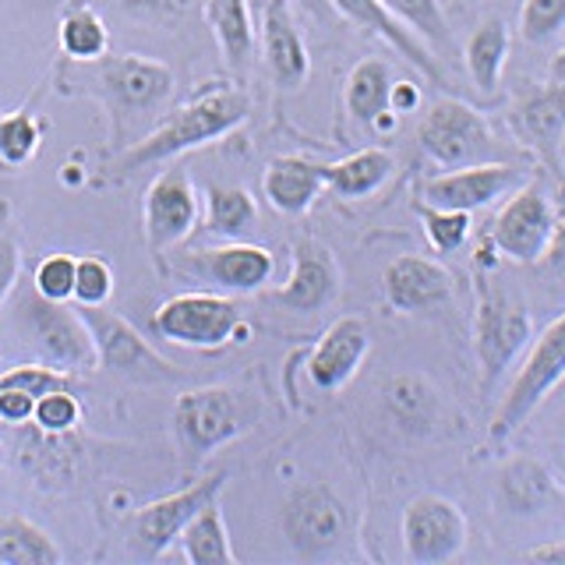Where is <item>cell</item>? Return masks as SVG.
<instances>
[{"label":"cell","mask_w":565,"mask_h":565,"mask_svg":"<svg viewBox=\"0 0 565 565\" xmlns=\"http://www.w3.org/2000/svg\"><path fill=\"white\" fill-rule=\"evenodd\" d=\"M388 8V14H396L406 29L420 32L424 40H431L435 46H441L449 40V25L446 14H441L438 0H382Z\"/></svg>","instance_id":"e575fe53"},{"label":"cell","mask_w":565,"mask_h":565,"mask_svg":"<svg viewBox=\"0 0 565 565\" xmlns=\"http://www.w3.org/2000/svg\"><path fill=\"white\" fill-rule=\"evenodd\" d=\"M552 82H555V85H565V50L552 61Z\"/></svg>","instance_id":"c3c4849f"},{"label":"cell","mask_w":565,"mask_h":565,"mask_svg":"<svg viewBox=\"0 0 565 565\" xmlns=\"http://www.w3.org/2000/svg\"><path fill=\"white\" fill-rule=\"evenodd\" d=\"M388 96H393V67L382 57H364L361 64H353L347 78V110L353 120L375 124V117L388 110Z\"/></svg>","instance_id":"83f0119b"},{"label":"cell","mask_w":565,"mask_h":565,"mask_svg":"<svg viewBox=\"0 0 565 565\" xmlns=\"http://www.w3.org/2000/svg\"><path fill=\"white\" fill-rule=\"evenodd\" d=\"M300 4H305L311 14H318V18H326L329 11H332V4H329V0H300Z\"/></svg>","instance_id":"681fc988"},{"label":"cell","mask_w":565,"mask_h":565,"mask_svg":"<svg viewBox=\"0 0 565 565\" xmlns=\"http://www.w3.org/2000/svg\"><path fill=\"white\" fill-rule=\"evenodd\" d=\"M516 135L530 149H537L541 159L558 167V149L565 141V85H547L541 93L520 103L516 110Z\"/></svg>","instance_id":"7402d4cb"},{"label":"cell","mask_w":565,"mask_h":565,"mask_svg":"<svg viewBox=\"0 0 565 565\" xmlns=\"http://www.w3.org/2000/svg\"><path fill=\"white\" fill-rule=\"evenodd\" d=\"M326 188V167L322 163H311L305 156H279L265 167L262 177V191L269 205L282 216H300L308 212L318 194Z\"/></svg>","instance_id":"44dd1931"},{"label":"cell","mask_w":565,"mask_h":565,"mask_svg":"<svg viewBox=\"0 0 565 565\" xmlns=\"http://www.w3.org/2000/svg\"><path fill=\"white\" fill-rule=\"evenodd\" d=\"M35 414V399L22 388H0V420L8 424H25Z\"/></svg>","instance_id":"7bdbcfd3"},{"label":"cell","mask_w":565,"mask_h":565,"mask_svg":"<svg viewBox=\"0 0 565 565\" xmlns=\"http://www.w3.org/2000/svg\"><path fill=\"white\" fill-rule=\"evenodd\" d=\"M340 294V265L318 241H300L294 247V273L279 287V300L294 311H322Z\"/></svg>","instance_id":"ac0fdd59"},{"label":"cell","mask_w":565,"mask_h":565,"mask_svg":"<svg viewBox=\"0 0 565 565\" xmlns=\"http://www.w3.org/2000/svg\"><path fill=\"white\" fill-rule=\"evenodd\" d=\"M262 50L269 75L282 88H297L308 78V46L294 25L290 0H265L262 11Z\"/></svg>","instance_id":"d6986e66"},{"label":"cell","mask_w":565,"mask_h":565,"mask_svg":"<svg viewBox=\"0 0 565 565\" xmlns=\"http://www.w3.org/2000/svg\"><path fill=\"white\" fill-rule=\"evenodd\" d=\"M61 50L71 61H96L106 53V25L99 22V14H93L88 8L71 11L61 22Z\"/></svg>","instance_id":"d6a6232c"},{"label":"cell","mask_w":565,"mask_h":565,"mask_svg":"<svg viewBox=\"0 0 565 565\" xmlns=\"http://www.w3.org/2000/svg\"><path fill=\"white\" fill-rule=\"evenodd\" d=\"M78 82L93 85L106 103L114 106L117 117H138L159 110L170 93H173V75L167 64L149 61V57H96L82 61Z\"/></svg>","instance_id":"7a4b0ae2"},{"label":"cell","mask_w":565,"mask_h":565,"mask_svg":"<svg viewBox=\"0 0 565 565\" xmlns=\"http://www.w3.org/2000/svg\"><path fill=\"white\" fill-rule=\"evenodd\" d=\"M544 262L552 265V269H565V216L555 223V234H552V244H547V252H544Z\"/></svg>","instance_id":"bcb514c9"},{"label":"cell","mask_w":565,"mask_h":565,"mask_svg":"<svg viewBox=\"0 0 565 565\" xmlns=\"http://www.w3.org/2000/svg\"><path fill=\"white\" fill-rule=\"evenodd\" d=\"M382 290H385V300L396 311L417 315V311H431L438 305H446V300L452 297V276L431 258L399 255L385 265Z\"/></svg>","instance_id":"e0dca14e"},{"label":"cell","mask_w":565,"mask_h":565,"mask_svg":"<svg viewBox=\"0 0 565 565\" xmlns=\"http://www.w3.org/2000/svg\"><path fill=\"white\" fill-rule=\"evenodd\" d=\"M555 209L547 191L537 181H526L509 194V202L499 209L491 223V247L520 265L544 262L547 244L555 234Z\"/></svg>","instance_id":"8992f818"},{"label":"cell","mask_w":565,"mask_h":565,"mask_svg":"<svg viewBox=\"0 0 565 565\" xmlns=\"http://www.w3.org/2000/svg\"><path fill=\"white\" fill-rule=\"evenodd\" d=\"M152 326L163 340L188 350H220L237 332L247 335L241 308L216 294H177L159 305Z\"/></svg>","instance_id":"5b68a950"},{"label":"cell","mask_w":565,"mask_h":565,"mask_svg":"<svg viewBox=\"0 0 565 565\" xmlns=\"http://www.w3.org/2000/svg\"><path fill=\"white\" fill-rule=\"evenodd\" d=\"M534 335L530 311L505 294H484L477 305V361L484 371V388L499 382Z\"/></svg>","instance_id":"30bf717a"},{"label":"cell","mask_w":565,"mask_h":565,"mask_svg":"<svg viewBox=\"0 0 565 565\" xmlns=\"http://www.w3.org/2000/svg\"><path fill=\"white\" fill-rule=\"evenodd\" d=\"M417 141H420V149L446 170L491 163L494 152H499L488 120L477 114L473 106L459 99H438L431 110L424 114L417 128Z\"/></svg>","instance_id":"277c9868"},{"label":"cell","mask_w":565,"mask_h":565,"mask_svg":"<svg viewBox=\"0 0 565 565\" xmlns=\"http://www.w3.org/2000/svg\"><path fill=\"white\" fill-rule=\"evenodd\" d=\"M114 290V273L103 258H78L75 262V300L82 308L106 305Z\"/></svg>","instance_id":"f35d334b"},{"label":"cell","mask_w":565,"mask_h":565,"mask_svg":"<svg viewBox=\"0 0 565 565\" xmlns=\"http://www.w3.org/2000/svg\"><path fill=\"white\" fill-rule=\"evenodd\" d=\"M199 269L220 282L223 290L234 294H255L276 273V258L269 247L258 244H226V247H212V252H199L191 258Z\"/></svg>","instance_id":"ffe728a7"},{"label":"cell","mask_w":565,"mask_h":565,"mask_svg":"<svg viewBox=\"0 0 565 565\" xmlns=\"http://www.w3.org/2000/svg\"><path fill=\"white\" fill-rule=\"evenodd\" d=\"M247 110H252V103H247L241 88L209 93L202 99H194L191 106H184V110H177L170 120L159 124L149 138H141L135 149L124 152L117 170L135 173L141 167H152V163H163V159L181 156L188 149L209 146V141H216L234 128H241L247 120Z\"/></svg>","instance_id":"6da1fadb"},{"label":"cell","mask_w":565,"mask_h":565,"mask_svg":"<svg viewBox=\"0 0 565 565\" xmlns=\"http://www.w3.org/2000/svg\"><path fill=\"white\" fill-rule=\"evenodd\" d=\"M530 562H552V565H565V537L558 541H547L541 547H534V552H526Z\"/></svg>","instance_id":"7dc6e473"},{"label":"cell","mask_w":565,"mask_h":565,"mask_svg":"<svg viewBox=\"0 0 565 565\" xmlns=\"http://www.w3.org/2000/svg\"><path fill=\"white\" fill-rule=\"evenodd\" d=\"M78 315H82L88 335H93L96 364L117 371V375H128V379H173V364L159 358V353L135 332V326L124 322L120 315L103 311V305H96V308L78 305Z\"/></svg>","instance_id":"8fae6325"},{"label":"cell","mask_w":565,"mask_h":565,"mask_svg":"<svg viewBox=\"0 0 565 565\" xmlns=\"http://www.w3.org/2000/svg\"><path fill=\"white\" fill-rule=\"evenodd\" d=\"M205 0H124V8L141 18H156V22H184V18L199 14Z\"/></svg>","instance_id":"b9f144b4"},{"label":"cell","mask_w":565,"mask_h":565,"mask_svg":"<svg viewBox=\"0 0 565 565\" xmlns=\"http://www.w3.org/2000/svg\"><path fill=\"white\" fill-rule=\"evenodd\" d=\"M255 216H258L255 199L244 188L209 184V234L237 241L252 230Z\"/></svg>","instance_id":"4dcf8cb0"},{"label":"cell","mask_w":565,"mask_h":565,"mask_svg":"<svg viewBox=\"0 0 565 565\" xmlns=\"http://www.w3.org/2000/svg\"><path fill=\"white\" fill-rule=\"evenodd\" d=\"M35 146H40V128L29 114H11L0 120V159L8 167H22L32 159Z\"/></svg>","instance_id":"8d00e7d4"},{"label":"cell","mask_w":565,"mask_h":565,"mask_svg":"<svg viewBox=\"0 0 565 565\" xmlns=\"http://www.w3.org/2000/svg\"><path fill=\"white\" fill-rule=\"evenodd\" d=\"M403 552L414 565L452 562L467 547V516L441 494H417L403 509Z\"/></svg>","instance_id":"ba28073f"},{"label":"cell","mask_w":565,"mask_h":565,"mask_svg":"<svg viewBox=\"0 0 565 565\" xmlns=\"http://www.w3.org/2000/svg\"><path fill=\"white\" fill-rule=\"evenodd\" d=\"M22 322L29 332V343L40 350V358L57 367V371H75V367H93L96 364V347L88 335L78 311H67L64 300H46V297H25L22 300Z\"/></svg>","instance_id":"9c48e42d"},{"label":"cell","mask_w":565,"mask_h":565,"mask_svg":"<svg viewBox=\"0 0 565 565\" xmlns=\"http://www.w3.org/2000/svg\"><path fill=\"white\" fill-rule=\"evenodd\" d=\"M78 399L71 396V388H57V393H46L35 399V414L32 420L40 424V431L46 435H64L78 424Z\"/></svg>","instance_id":"74e56055"},{"label":"cell","mask_w":565,"mask_h":565,"mask_svg":"<svg viewBox=\"0 0 565 565\" xmlns=\"http://www.w3.org/2000/svg\"><path fill=\"white\" fill-rule=\"evenodd\" d=\"M181 544H184V558L191 565H230L234 562V544H230L216 499L184 526Z\"/></svg>","instance_id":"f546056e"},{"label":"cell","mask_w":565,"mask_h":565,"mask_svg":"<svg viewBox=\"0 0 565 565\" xmlns=\"http://www.w3.org/2000/svg\"><path fill=\"white\" fill-rule=\"evenodd\" d=\"M75 262L71 255H50L35 269V294L46 300H67L75 297Z\"/></svg>","instance_id":"ab89813d"},{"label":"cell","mask_w":565,"mask_h":565,"mask_svg":"<svg viewBox=\"0 0 565 565\" xmlns=\"http://www.w3.org/2000/svg\"><path fill=\"white\" fill-rule=\"evenodd\" d=\"M393 170H396L393 152L371 146V149H361V152L340 159V163H329L326 188H332L340 199L358 202V199H367V194H375L388 177H393Z\"/></svg>","instance_id":"cb8c5ba5"},{"label":"cell","mask_w":565,"mask_h":565,"mask_svg":"<svg viewBox=\"0 0 565 565\" xmlns=\"http://www.w3.org/2000/svg\"><path fill=\"white\" fill-rule=\"evenodd\" d=\"M226 477L223 473H212L205 481L191 484L177 494H167V499L149 502L135 512V544L141 555L159 558L167 547L184 534V526L199 516V512L216 499L220 488H223Z\"/></svg>","instance_id":"7c38bea8"},{"label":"cell","mask_w":565,"mask_h":565,"mask_svg":"<svg viewBox=\"0 0 565 565\" xmlns=\"http://www.w3.org/2000/svg\"><path fill=\"white\" fill-rule=\"evenodd\" d=\"M417 103H420L417 85H411V82H393V96H388V106H393L396 114L414 110Z\"/></svg>","instance_id":"f6af8a7d"},{"label":"cell","mask_w":565,"mask_h":565,"mask_svg":"<svg viewBox=\"0 0 565 565\" xmlns=\"http://www.w3.org/2000/svg\"><path fill=\"white\" fill-rule=\"evenodd\" d=\"M565 379V315H558L537 340L530 358L512 379L509 393L499 406V414L491 420V441H505L509 435L520 431V424L537 411L544 396Z\"/></svg>","instance_id":"3957f363"},{"label":"cell","mask_w":565,"mask_h":565,"mask_svg":"<svg viewBox=\"0 0 565 565\" xmlns=\"http://www.w3.org/2000/svg\"><path fill=\"white\" fill-rule=\"evenodd\" d=\"M0 562L4 565H57L61 547L43 526L22 516H0Z\"/></svg>","instance_id":"f1b7e54d"},{"label":"cell","mask_w":565,"mask_h":565,"mask_svg":"<svg viewBox=\"0 0 565 565\" xmlns=\"http://www.w3.org/2000/svg\"><path fill=\"white\" fill-rule=\"evenodd\" d=\"M420 223L424 234H428L431 247L438 255H452L463 247V241L470 237V212L459 209H435V205H420Z\"/></svg>","instance_id":"836d02e7"},{"label":"cell","mask_w":565,"mask_h":565,"mask_svg":"<svg viewBox=\"0 0 565 565\" xmlns=\"http://www.w3.org/2000/svg\"><path fill=\"white\" fill-rule=\"evenodd\" d=\"M0 388H22L32 399H40L46 393H57V388H67L64 371L50 367V364H25L14 367L8 375H0Z\"/></svg>","instance_id":"60d3db41"},{"label":"cell","mask_w":565,"mask_h":565,"mask_svg":"<svg viewBox=\"0 0 565 565\" xmlns=\"http://www.w3.org/2000/svg\"><path fill=\"white\" fill-rule=\"evenodd\" d=\"M371 350V332L361 318H335V322L322 332V340L315 343V350L308 353V379L315 388L322 393H335L343 388L358 367L364 364Z\"/></svg>","instance_id":"2e32d148"},{"label":"cell","mask_w":565,"mask_h":565,"mask_svg":"<svg viewBox=\"0 0 565 565\" xmlns=\"http://www.w3.org/2000/svg\"><path fill=\"white\" fill-rule=\"evenodd\" d=\"M385 406L403 428H414V431H428V424L435 420L431 385L414 375H399L385 385Z\"/></svg>","instance_id":"1f68e13d"},{"label":"cell","mask_w":565,"mask_h":565,"mask_svg":"<svg viewBox=\"0 0 565 565\" xmlns=\"http://www.w3.org/2000/svg\"><path fill=\"white\" fill-rule=\"evenodd\" d=\"M565 29V0H523L520 35L526 43L544 46Z\"/></svg>","instance_id":"d590c367"},{"label":"cell","mask_w":565,"mask_h":565,"mask_svg":"<svg viewBox=\"0 0 565 565\" xmlns=\"http://www.w3.org/2000/svg\"><path fill=\"white\" fill-rule=\"evenodd\" d=\"M523 184V170L512 163H473V167H459L449 173H438L424 184V205L435 209H459V212H473L484 209L491 202L505 199Z\"/></svg>","instance_id":"4fadbf2b"},{"label":"cell","mask_w":565,"mask_h":565,"mask_svg":"<svg viewBox=\"0 0 565 565\" xmlns=\"http://www.w3.org/2000/svg\"><path fill=\"white\" fill-rule=\"evenodd\" d=\"M282 530L300 555H322L332 544H340L347 530V509L322 484L297 488L282 509Z\"/></svg>","instance_id":"5bb4252c"},{"label":"cell","mask_w":565,"mask_h":565,"mask_svg":"<svg viewBox=\"0 0 565 565\" xmlns=\"http://www.w3.org/2000/svg\"><path fill=\"white\" fill-rule=\"evenodd\" d=\"M177 438L191 459H205L212 449L226 446L230 438H237L247 428V417L241 411L237 393H230L223 385L191 388L173 406Z\"/></svg>","instance_id":"52a82bcc"},{"label":"cell","mask_w":565,"mask_h":565,"mask_svg":"<svg viewBox=\"0 0 565 565\" xmlns=\"http://www.w3.org/2000/svg\"><path fill=\"white\" fill-rule=\"evenodd\" d=\"M205 18L212 32H216V43L226 64L237 75H244L255 53V29H252V8H247V0H205Z\"/></svg>","instance_id":"d4e9b609"},{"label":"cell","mask_w":565,"mask_h":565,"mask_svg":"<svg viewBox=\"0 0 565 565\" xmlns=\"http://www.w3.org/2000/svg\"><path fill=\"white\" fill-rule=\"evenodd\" d=\"M505 57H509V29L502 18H488L467 40V71L481 96L499 93Z\"/></svg>","instance_id":"4316f807"},{"label":"cell","mask_w":565,"mask_h":565,"mask_svg":"<svg viewBox=\"0 0 565 565\" xmlns=\"http://www.w3.org/2000/svg\"><path fill=\"white\" fill-rule=\"evenodd\" d=\"M199 226V194L184 170L159 173L146 191V237L152 252L181 244Z\"/></svg>","instance_id":"9a60e30c"},{"label":"cell","mask_w":565,"mask_h":565,"mask_svg":"<svg viewBox=\"0 0 565 565\" xmlns=\"http://www.w3.org/2000/svg\"><path fill=\"white\" fill-rule=\"evenodd\" d=\"M14 279H18V247L14 241L0 237V305H4V297L11 294Z\"/></svg>","instance_id":"ee69618b"},{"label":"cell","mask_w":565,"mask_h":565,"mask_svg":"<svg viewBox=\"0 0 565 565\" xmlns=\"http://www.w3.org/2000/svg\"><path fill=\"white\" fill-rule=\"evenodd\" d=\"M329 4H332V11H340L347 22L361 25L364 32L382 35L388 46H396L403 57L411 61L414 67H420L428 78H438V67L431 61V53L403 29V22H399L396 14H388V8L382 4V0H329Z\"/></svg>","instance_id":"603a6c76"},{"label":"cell","mask_w":565,"mask_h":565,"mask_svg":"<svg viewBox=\"0 0 565 565\" xmlns=\"http://www.w3.org/2000/svg\"><path fill=\"white\" fill-rule=\"evenodd\" d=\"M499 494L509 512H537L555 499L558 488L544 463H537V459H530V456H516L502 467Z\"/></svg>","instance_id":"484cf974"}]
</instances>
